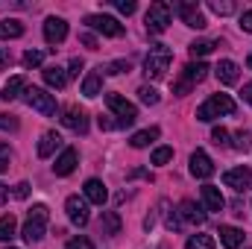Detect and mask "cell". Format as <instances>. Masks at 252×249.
Here are the masks:
<instances>
[{
    "label": "cell",
    "mask_w": 252,
    "mask_h": 249,
    "mask_svg": "<svg viewBox=\"0 0 252 249\" xmlns=\"http://www.w3.org/2000/svg\"><path fill=\"white\" fill-rule=\"evenodd\" d=\"M220 115H235V100H232L229 94H211V97L196 109V121H202V124H211V121H217Z\"/></svg>",
    "instance_id": "cell-1"
},
{
    "label": "cell",
    "mask_w": 252,
    "mask_h": 249,
    "mask_svg": "<svg viewBox=\"0 0 252 249\" xmlns=\"http://www.w3.org/2000/svg\"><path fill=\"white\" fill-rule=\"evenodd\" d=\"M170 62H173L170 47H164V44H153L150 53H147V59H144V73H147V79H161V76L167 73Z\"/></svg>",
    "instance_id": "cell-2"
},
{
    "label": "cell",
    "mask_w": 252,
    "mask_h": 249,
    "mask_svg": "<svg viewBox=\"0 0 252 249\" xmlns=\"http://www.w3.org/2000/svg\"><path fill=\"white\" fill-rule=\"evenodd\" d=\"M47 232V205H35L30 214H27V223H24V241L27 244H38Z\"/></svg>",
    "instance_id": "cell-3"
},
{
    "label": "cell",
    "mask_w": 252,
    "mask_h": 249,
    "mask_svg": "<svg viewBox=\"0 0 252 249\" xmlns=\"http://www.w3.org/2000/svg\"><path fill=\"white\" fill-rule=\"evenodd\" d=\"M106 106L118 115V121H115V129H126V126H132L135 121H138V109L129 103V100H124L118 91H112V94H106Z\"/></svg>",
    "instance_id": "cell-4"
},
{
    "label": "cell",
    "mask_w": 252,
    "mask_h": 249,
    "mask_svg": "<svg viewBox=\"0 0 252 249\" xmlns=\"http://www.w3.org/2000/svg\"><path fill=\"white\" fill-rule=\"evenodd\" d=\"M170 18H173V9H170L167 3H153V6L147 9V18H144L147 32H153V35L164 32V30H167V24H170Z\"/></svg>",
    "instance_id": "cell-5"
},
{
    "label": "cell",
    "mask_w": 252,
    "mask_h": 249,
    "mask_svg": "<svg viewBox=\"0 0 252 249\" xmlns=\"http://www.w3.org/2000/svg\"><path fill=\"white\" fill-rule=\"evenodd\" d=\"M24 100H27L30 109H35V112H41V115H56V97L47 94V91L38 88V85H30V88L24 91Z\"/></svg>",
    "instance_id": "cell-6"
},
{
    "label": "cell",
    "mask_w": 252,
    "mask_h": 249,
    "mask_svg": "<svg viewBox=\"0 0 252 249\" xmlns=\"http://www.w3.org/2000/svg\"><path fill=\"white\" fill-rule=\"evenodd\" d=\"M85 24H88L91 30L109 35V38H121V35H124V24H121L118 18H112V15H88Z\"/></svg>",
    "instance_id": "cell-7"
},
{
    "label": "cell",
    "mask_w": 252,
    "mask_h": 249,
    "mask_svg": "<svg viewBox=\"0 0 252 249\" xmlns=\"http://www.w3.org/2000/svg\"><path fill=\"white\" fill-rule=\"evenodd\" d=\"M64 211H67V220H70L73 226H88V220H91V214H88V199H82V196H67Z\"/></svg>",
    "instance_id": "cell-8"
},
{
    "label": "cell",
    "mask_w": 252,
    "mask_h": 249,
    "mask_svg": "<svg viewBox=\"0 0 252 249\" xmlns=\"http://www.w3.org/2000/svg\"><path fill=\"white\" fill-rule=\"evenodd\" d=\"M176 217H179V223L185 226V223H190V226H202L205 223V211L193 202V199H185V202H179V208H176Z\"/></svg>",
    "instance_id": "cell-9"
},
{
    "label": "cell",
    "mask_w": 252,
    "mask_h": 249,
    "mask_svg": "<svg viewBox=\"0 0 252 249\" xmlns=\"http://www.w3.org/2000/svg\"><path fill=\"white\" fill-rule=\"evenodd\" d=\"M176 12H179V18L188 24L190 30H202V27L208 24V21H205V15L199 12V6H196L193 0H185V3H179V6H176Z\"/></svg>",
    "instance_id": "cell-10"
},
{
    "label": "cell",
    "mask_w": 252,
    "mask_h": 249,
    "mask_svg": "<svg viewBox=\"0 0 252 249\" xmlns=\"http://www.w3.org/2000/svg\"><path fill=\"white\" fill-rule=\"evenodd\" d=\"M190 173H193L196 179L214 176V161H211V156H208L205 150H196V153L190 156Z\"/></svg>",
    "instance_id": "cell-11"
},
{
    "label": "cell",
    "mask_w": 252,
    "mask_h": 249,
    "mask_svg": "<svg viewBox=\"0 0 252 249\" xmlns=\"http://www.w3.org/2000/svg\"><path fill=\"white\" fill-rule=\"evenodd\" d=\"M223 182L235 190H250L252 187V170L250 167H232L223 173Z\"/></svg>",
    "instance_id": "cell-12"
},
{
    "label": "cell",
    "mask_w": 252,
    "mask_h": 249,
    "mask_svg": "<svg viewBox=\"0 0 252 249\" xmlns=\"http://www.w3.org/2000/svg\"><path fill=\"white\" fill-rule=\"evenodd\" d=\"M64 35H67V24H64V18H47L44 21V41L47 44H62Z\"/></svg>",
    "instance_id": "cell-13"
},
{
    "label": "cell",
    "mask_w": 252,
    "mask_h": 249,
    "mask_svg": "<svg viewBox=\"0 0 252 249\" xmlns=\"http://www.w3.org/2000/svg\"><path fill=\"white\" fill-rule=\"evenodd\" d=\"M76 161H79V153H76L73 147H64L62 156H59L56 164H53V173H56V176H70V173L76 170Z\"/></svg>",
    "instance_id": "cell-14"
},
{
    "label": "cell",
    "mask_w": 252,
    "mask_h": 249,
    "mask_svg": "<svg viewBox=\"0 0 252 249\" xmlns=\"http://www.w3.org/2000/svg\"><path fill=\"white\" fill-rule=\"evenodd\" d=\"M62 124L67 126V129H73V132H88V115H85L82 109L70 106V109H64Z\"/></svg>",
    "instance_id": "cell-15"
},
{
    "label": "cell",
    "mask_w": 252,
    "mask_h": 249,
    "mask_svg": "<svg viewBox=\"0 0 252 249\" xmlns=\"http://www.w3.org/2000/svg\"><path fill=\"white\" fill-rule=\"evenodd\" d=\"M202 205H205V211H223L226 208V199H223L220 187L202 185Z\"/></svg>",
    "instance_id": "cell-16"
},
{
    "label": "cell",
    "mask_w": 252,
    "mask_h": 249,
    "mask_svg": "<svg viewBox=\"0 0 252 249\" xmlns=\"http://www.w3.org/2000/svg\"><path fill=\"white\" fill-rule=\"evenodd\" d=\"M103 67H94L85 79H82V94L85 97H97V94H103Z\"/></svg>",
    "instance_id": "cell-17"
},
{
    "label": "cell",
    "mask_w": 252,
    "mask_h": 249,
    "mask_svg": "<svg viewBox=\"0 0 252 249\" xmlns=\"http://www.w3.org/2000/svg\"><path fill=\"white\" fill-rule=\"evenodd\" d=\"M59 147H62V135H59V132H44L41 141H38V150H35V153H38V158H50Z\"/></svg>",
    "instance_id": "cell-18"
},
{
    "label": "cell",
    "mask_w": 252,
    "mask_h": 249,
    "mask_svg": "<svg viewBox=\"0 0 252 249\" xmlns=\"http://www.w3.org/2000/svg\"><path fill=\"white\" fill-rule=\"evenodd\" d=\"M214 73H217V79H220L223 85H235L238 76H241V67L232 62V59H223V62L214 67Z\"/></svg>",
    "instance_id": "cell-19"
},
{
    "label": "cell",
    "mask_w": 252,
    "mask_h": 249,
    "mask_svg": "<svg viewBox=\"0 0 252 249\" xmlns=\"http://www.w3.org/2000/svg\"><path fill=\"white\" fill-rule=\"evenodd\" d=\"M24 91H27V79H24V76H12V79L3 85V91H0V100H3V103H12V100H18Z\"/></svg>",
    "instance_id": "cell-20"
},
{
    "label": "cell",
    "mask_w": 252,
    "mask_h": 249,
    "mask_svg": "<svg viewBox=\"0 0 252 249\" xmlns=\"http://www.w3.org/2000/svg\"><path fill=\"white\" fill-rule=\"evenodd\" d=\"M82 190H85V199L94 202V205H103V202L109 199V190H106V185H103L100 179H88Z\"/></svg>",
    "instance_id": "cell-21"
},
{
    "label": "cell",
    "mask_w": 252,
    "mask_h": 249,
    "mask_svg": "<svg viewBox=\"0 0 252 249\" xmlns=\"http://www.w3.org/2000/svg\"><path fill=\"white\" fill-rule=\"evenodd\" d=\"M208 64L205 62H190V64H185V70H182V79L188 82V85H199L205 76H208Z\"/></svg>",
    "instance_id": "cell-22"
},
{
    "label": "cell",
    "mask_w": 252,
    "mask_h": 249,
    "mask_svg": "<svg viewBox=\"0 0 252 249\" xmlns=\"http://www.w3.org/2000/svg\"><path fill=\"white\" fill-rule=\"evenodd\" d=\"M220 244L226 249H238L241 244H244V232L241 229H235V226H220Z\"/></svg>",
    "instance_id": "cell-23"
},
{
    "label": "cell",
    "mask_w": 252,
    "mask_h": 249,
    "mask_svg": "<svg viewBox=\"0 0 252 249\" xmlns=\"http://www.w3.org/2000/svg\"><path fill=\"white\" fill-rule=\"evenodd\" d=\"M161 132H158V126H150V129H141V132H135L132 138H129V147H135V150H144V147H150L156 138H158Z\"/></svg>",
    "instance_id": "cell-24"
},
{
    "label": "cell",
    "mask_w": 252,
    "mask_h": 249,
    "mask_svg": "<svg viewBox=\"0 0 252 249\" xmlns=\"http://www.w3.org/2000/svg\"><path fill=\"white\" fill-rule=\"evenodd\" d=\"M41 76H44V82H47L50 88H64V85H67V70H62L59 64L44 67V70H41Z\"/></svg>",
    "instance_id": "cell-25"
},
{
    "label": "cell",
    "mask_w": 252,
    "mask_h": 249,
    "mask_svg": "<svg viewBox=\"0 0 252 249\" xmlns=\"http://www.w3.org/2000/svg\"><path fill=\"white\" fill-rule=\"evenodd\" d=\"M100 232H103V235H109V238L121 235V214H118V211H103V220H100Z\"/></svg>",
    "instance_id": "cell-26"
},
{
    "label": "cell",
    "mask_w": 252,
    "mask_h": 249,
    "mask_svg": "<svg viewBox=\"0 0 252 249\" xmlns=\"http://www.w3.org/2000/svg\"><path fill=\"white\" fill-rule=\"evenodd\" d=\"M24 35V24L18 18H3L0 21V38H21Z\"/></svg>",
    "instance_id": "cell-27"
},
{
    "label": "cell",
    "mask_w": 252,
    "mask_h": 249,
    "mask_svg": "<svg viewBox=\"0 0 252 249\" xmlns=\"http://www.w3.org/2000/svg\"><path fill=\"white\" fill-rule=\"evenodd\" d=\"M15 229H18L15 214H3L0 217V241H12L15 238Z\"/></svg>",
    "instance_id": "cell-28"
},
{
    "label": "cell",
    "mask_w": 252,
    "mask_h": 249,
    "mask_svg": "<svg viewBox=\"0 0 252 249\" xmlns=\"http://www.w3.org/2000/svg\"><path fill=\"white\" fill-rule=\"evenodd\" d=\"M185 249H214V238L211 235H190Z\"/></svg>",
    "instance_id": "cell-29"
},
{
    "label": "cell",
    "mask_w": 252,
    "mask_h": 249,
    "mask_svg": "<svg viewBox=\"0 0 252 249\" xmlns=\"http://www.w3.org/2000/svg\"><path fill=\"white\" fill-rule=\"evenodd\" d=\"M208 9H211L214 15H232L238 6H235L232 0H211V3H208Z\"/></svg>",
    "instance_id": "cell-30"
},
{
    "label": "cell",
    "mask_w": 252,
    "mask_h": 249,
    "mask_svg": "<svg viewBox=\"0 0 252 249\" xmlns=\"http://www.w3.org/2000/svg\"><path fill=\"white\" fill-rule=\"evenodd\" d=\"M232 147H235L238 153H250V150H252V135L241 129V132L235 135V144H232Z\"/></svg>",
    "instance_id": "cell-31"
},
{
    "label": "cell",
    "mask_w": 252,
    "mask_h": 249,
    "mask_svg": "<svg viewBox=\"0 0 252 249\" xmlns=\"http://www.w3.org/2000/svg\"><path fill=\"white\" fill-rule=\"evenodd\" d=\"M138 97H141L144 106H156V103H158V91L150 88V85H141V88H138Z\"/></svg>",
    "instance_id": "cell-32"
},
{
    "label": "cell",
    "mask_w": 252,
    "mask_h": 249,
    "mask_svg": "<svg viewBox=\"0 0 252 249\" xmlns=\"http://www.w3.org/2000/svg\"><path fill=\"white\" fill-rule=\"evenodd\" d=\"M173 158V147H158V150H153V164H167Z\"/></svg>",
    "instance_id": "cell-33"
},
{
    "label": "cell",
    "mask_w": 252,
    "mask_h": 249,
    "mask_svg": "<svg viewBox=\"0 0 252 249\" xmlns=\"http://www.w3.org/2000/svg\"><path fill=\"white\" fill-rule=\"evenodd\" d=\"M214 50V41H193L190 44V56L196 59V56H208Z\"/></svg>",
    "instance_id": "cell-34"
},
{
    "label": "cell",
    "mask_w": 252,
    "mask_h": 249,
    "mask_svg": "<svg viewBox=\"0 0 252 249\" xmlns=\"http://www.w3.org/2000/svg\"><path fill=\"white\" fill-rule=\"evenodd\" d=\"M211 141H214L217 147H229V129L214 126V129H211Z\"/></svg>",
    "instance_id": "cell-35"
},
{
    "label": "cell",
    "mask_w": 252,
    "mask_h": 249,
    "mask_svg": "<svg viewBox=\"0 0 252 249\" xmlns=\"http://www.w3.org/2000/svg\"><path fill=\"white\" fill-rule=\"evenodd\" d=\"M41 62H44V53H41V50H27V53H24V64H27V67H38Z\"/></svg>",
    "instance_id": "cell-36"
},
{
    "label": "cell",
    "mask_w": 252,
    "mask_h": 249,
    "mask_svg": "<svg viewBox=\"0 0 252 249\" xmlns=\"http://www.w3.org/2000/svg\"><path fill=\"white\" fill-rule=\"evenodd\" d=\"M64 249H94V244H91V238L79 235V238H70V241H67V247H64Z\"/></svg>",
    "instance_id": "cell-37"
},
{
    "label": "cell",
    "mask_w": 252,
    "mask_h": 249,
    "mask_svg": "<svg viewBox=\"0 0 252 249\" xmlns=\"http://www.w3.org/2000/svg\"><path fill=\"white\" fill-rule=\"evenodd\" d=\"M103 70H106V73H112V76H118V73H124V70H129V62H124V59H118V62L106 64Z\"/></svg>",
    "instance_id": "cell-38"
},
{
    "label": "cell",
    "mask_w": 252,
    "mask_h": 249,
    "mask_svg": "<svg viewBox=\"0 0 252 249\" xmlns=\"http://www.w3.org/2000/svg\"><path fill=\"white\" fill-rule=\"evenodd\" d=\"M115 9L124 12V15H132V12L138 9V3H135V0H115Z\"/></svg>",
    "instance_id": "cell-39"
},
{
    "label": "cell",
    "mask_w": 252,
    "mask_h": 249,
    "mask_svg": "<svg viewBox=\"0 0 252 249\" xmlns=\"http://www.w3.org/2000/svg\"><path fill=\"white\" fill-rule=\"evenodd\" d=\"M0 129H3V132H15V129H18V121H15L12 115H0Z\"/></svg>",
    "instance_id": "cell-40"
},
{
    "label": "cell",
    "mask_w": 252,
    "mask_h": 249,
    "mask_svg": "<svg viewBox=\"0 0 252 249\" xmlns=\"http://www.w3.org/2000/svg\"><path fill=\"white\" fill-rule=\"evenodd\" d=\"M30 196V182H18L15 185V199H27Z\"/></svg>",
    "instance_id": "cell-41"
},
{
    "label": "cell",
    "mask_w": 252,
    "mask_h": 249,
    "mask_svg": "<svg viewBox=\"0 0 252 249\" xmlns=\"http://www.w3.org/2000/svg\"><path fill=\"white\" fill-rule=\"evenodd\" d=\"M241 30H244V32H252V9H247V12L241 15Z\"/></svg>",
    "instance_id": "cell-42"
},
{
    "label": "cell",
    "mask_w": 252,
    "mask_h": 249,
    "mask_svg": "<svg viewBox=\"0 0 252 249\" xmlns=\"http://www.w3.org/2000/svg\"><path fill=\"white\" fill-rule=\"evenodd\" d=\"M79 41H82L88 50H97V38H94L91 32H82V35H79Z\"/></svg>",
    "instance_id": "cell-43"
},
{
    "label": "cell",
    "mask_w": 252,
    "mask_h": 249,
    "mask_svg": "<svg viewBox=\"0 0 252 249\" xmlns=\"http://www.w3.org/2000/svg\"><path fill=\"white\" fill-rule=\"evenodd\" d=\"M190 88H193V85H188V82H185V79H182V76H179V82H176V85H173V91H176V94H179V97H185V94H188Z\"/></svg>",
    "instance_id": "cell-44"
},
{
    "label": "cell",
    "mask_w": 252,
    "mask_h": 249,
    "mask_svg": "<svg viewBox=\"0 0 252 249\" xmlns=\"http://www.w3.org/2000/svg\"><path fill=\"white\" fill-rule=\"evenodd\" d=\"M79 70H82V59L76 56V59H70V70H67V79H70V76H79Z\"/></svg>",
    "instance_id": "cell-45"
},
{
    "label": "cell",
    "mask_w": 252,
    "mask_h": 249,
    "mask_svg": "<svg viewBox=\"0 0 252 249\" xmlns=\"http://www.w3.org/2000/svg\"><path fill=\"white\" fill-rule=\"evenodd\" d=\"M97 124H100V129H106V132H109V129H115V121H109V118H103V115L97 118Z\"/></svg>",
    "instance_id": "cell-46"
},
{
    "label": "cell",
    "mask_w": 252,
    "mask_h": 249,
    "mask_svg": "<svg viewBox=\"0 0 252 249\" xmlns=\"http://www.w3.org/2000/svg\"><path fill=\"white\" fill-rule=\"evenodd\" d=\"M241 97H244V100H247V103L252 106V82H247V85H244V91H241Z\"/></svg>",
    "instance_id": "cell-47"
},
{
    "label": "cell",
    "mask_w": 252,
    "mask_h": 249,
    "mask_svg": "<svg viewBox=\"0 0 252 249\" xmlns=\"http://www.w3.org/2000/svg\"><path fill=\"white\" fill-rule=\"evenodd\" d=\"M6 153H9V150H6V147H0V173L9 167V164H6Z\"/></svg>",
    "instance_id": "cell-48"
},
{
    "label": "cell",
    "mask_w": 252,
    "mask_h": 249,
    "mask_svg": "<svg viewBox=\"0 0 252 249\" xmlns=\"http://www.w3.org/2000/svg\"><path fill=\"white\" fill-rule=\"evenodd\" d=\"M6 196H9V187H6V185H0V205L6 202Z\"/></svg>",
    "instance_id": "cell-49"
},
{
    "label": "cell",
    "mask_w": 252,
    "mask_h": 249,
    "mask_svg": "<svg viewBox=\"0 0 252 249\" xmlns=\"http://www.w3.org/2000/svg\"><path fill=\"white\" fill-rule=\"evenodd\" d=\"M6 64H9V56H6V53H3V50H0V70H3V67H6Z\"/></svg>",
    "instance_id": "cell-50"
},
{
    "label": "cell",
    "mask_w": 252,
    "mask_h": 249,
    "mask_svg": "<svg viewBox=\"0 0 252 249\" xmlns=\"http://www.w3.org/2000/svg\"><path fill=\"white\" fill-rule=\"evenodd\" d=\"M247 64H250V67H252V53H250V59H247Z\"/></svg>",
    "instance_id": "cell-51"
},
{
    "label": "cell",
    "mask_w": 252,
    "mask_h": 249,
    "mask_svg": "<svg viewBox=\"0 0 252 249\" xmlns=\"http://www.w3.org/2000/svg\"><path fill=\"white\" fill-rule=\"evenodd\" d=\"M158 249H164V247H158Z\"/></svg>",
    "instance_id": "cell-52"
},
{
    "label": "cell",
    "mask_w": 252,
    "mask_h": 249,
    "mask_svg": "<svg viewBox=\"0 0 252 249\" xmlns=\"http://www.w3.org/2000/svg\"><path fill=\"white\" fill-rule=\"evenodd\" d=\"M9 249H12V247H9Z\"/></svg>",
    "instance_id": "cell-53"
}]
</instances>
